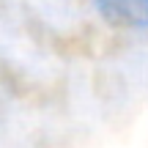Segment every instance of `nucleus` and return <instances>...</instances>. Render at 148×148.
Listing matches in <instances>:
<instances>
[{"label":"nucleus","mask_w":148,"mask_h":148,"mask_svg":"<svg viewBox=\"0 0 148 148\" xmlns=\"http://www.w3.org/2000/svg\"><path fill=\"white\" fill-rule=\"evenodd\" d=\"M96 19L118 33H148V0H88Z\"/></svg>","instance_id":"1"}]
</instances>
